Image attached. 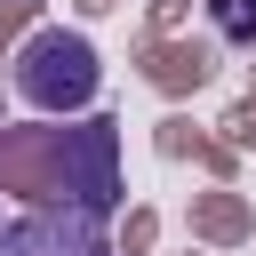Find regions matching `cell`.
Instances as JSON below:
<instances>
[{
    "label": "cell",
    "instance_id": "cell-2",
    "mask_svg": "<svg viewBox=\"0 0 256 256\" xmlns=\"http://www.w3.org/2000/svg\"><path fill=\"white\" fill-rule=\"evenodd\" d=\"M16 88L32 112H72L96 96V48L80 32H32L16 48Z\"/></svg>",
    "mask_w": 256,
    "mask_h": 256
},
{
    "label": "cell",
    "instance_id": "cell-1",
    "mask_svg": "<svg viewBox=\"0 0 256 256\" xmlns=\"http://www.w3.org/2000/svg\"><path fill=\"white\" fill-rule=\"evenodd\" d=\"M0 184L32 192V200H64V208H96L104 216L120 200V144H112L104 120L0 136Z\"/></svg>",
    "mask_w": 256,
    "mask_h": 256
},
{
    "label": "cell",
    "instance_id": "cell-3",
    "mask_svg": "<svg viewBox=\"0 0 256 256\" xmlns=\"http://www.w3.org/2000/svg\"><path fill=\"white\" fill-rule=\"evenodd\" d=\"M0 256H112L96 232V208H32L0 232Z\"/></svg>",
    "mask_w": 256,
    "mask_h": 256
}]
</instances>
